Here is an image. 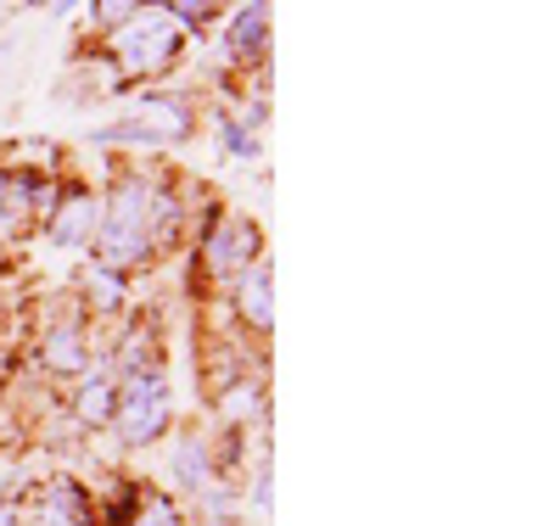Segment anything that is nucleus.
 Here are the masks:
<instances>
[{"label":"nucleus","mask_w":560,"mask_h":526,"mask_svg":"<svg viewBox=\"0 0 560 526\" xmlns=\"http://www.w3.org/2000/svg\"><path fill=\"white\" fill-rule=\"evenodd\" d=\"M90 247H96L102 269H113V274L147 258V247H152V185L147 179L118 174L113 197L102 208V224H96V242H90Z\"/></svg>","instance_id":"f257e3e1"},{"label":"nucleus","mask_w":560,"mask_h":526,"mask_svg":"<svg viewBox=\"0 0 560 526\" xmlns=\"http://www.w3.org/2000/svg\"><path fill=\"white\" fill-rule=\"evenodd\" d=\"M118 68L124 73H163L179 57V23L168 17V7H135V17L118 34Z\"/></svg>","instance_id":"f03ea898"},{"label":"nucleus","mask_w":560,"mask_h":526,"mask_svg":"<svg viewBox=\"0 0 560 526\" xmlns=\"http://www.w3.org/2000/svg\"><path fill=\"white\" fill-rule=\"evenodd\" d=\"M113 425H118V437L135 443V448H147V443L163 437V425H168V387H163L158 370H135L118 387Z\"/></svg>","instance_id":"7ed1b4c3"},{"label":"nucleus","mask_w":560,"mask_h":526,"mask_svg":"<svg viewBox=\"0 0 560 526\" xmlns=\"http://www.w3.org/2000/svg\"><path fill=\"white\" fill-rule=\"evenodd\" d=\"M96 224H102V202L90 197L84 185L62 190V202H51V213H45V242L73 253V247H90L96 242Z\"/></svg>","instance_id":"20e7f679"},{"label":"nucleus","mask_w":560,"mask_h":526,"mask_svg":"<svg viewBox=\"0 0 560 526\" xmlns=\"http://www.w3.org/2000/svg\"><path fill=\"white\" fill-rule=\"evenodd\" d=\"M258 264V224L253 219H224L213 235H208V247H202V269L213 280H236Z\"/></svg>","instance_id":"39448f33"},{"label":"nucleus","mask_w":560,"mask_h":526,"mask_svg":"<svg viewBox=\"0 0 560 526\" xmlns=\"http://www.w3.org/2000/svg\"><path fill=\"white\" fill-rule=\"evenodd\" d=\"M113 135L118 140H163V147H168V140L191 135V113H185V102H168V95H163V102H140Z\"/></svg>","instance_id":"423d86ee"},{"label":"nucleus","mask_w":560,"mask_h":526,"mask_svg":"<svg viewBox=\"0 0 560 526\" xmlns=\"http://www.w3.org/2000/svg\"><path fill=\"white\" fill-rule=\"evenodd\" d=\"M236 314H242V325L247 330H269V319H275V274H269V264H253L247 274H242V285H236Z\"/></svg>","instance_id":"0eeeda50"},{"label":"nucleus","mask_w":560,"mask_h":526,"mask_svg":"<svg viewBox=\"0 0 560 526\" xmlns=\"http://www.w3.org/2000/svg\"><path fill=\"white\" fill-rule=\"evenodd\" d=\"M39 526H96V504L73 482H51L39 499Z\"/></svg>","instance_id":"6e6552de"},{"label":"nucleus","mask_w":560,"mask_h":526,"mask_svg":"<svg viewBox=\"0 0 560 526\" xmlns=\"http://www.w3.org/2000/svg\"><path fill=\"white\" fill-rule=\"evenodd\" d=\"M113 409H118V387L107 375H84L79 393H73V414L84 425H113Z\"/></svg>","instance_id":"1a4fd4ad"},{"label":"nucleus","mask_w":560,"mask_h":526,"mask_svg":"<svg viewBox=\"0 0 560 526\" xmlns=\"http://www.w3.org/2000/svg\"><path fill=\"white\" fill-rule=\"evenodd\" d=\"M39 359H45V370H62V375L84 370L90 348H84V337H79V325H62V330H51V337L39 342Z\"/></svg>","instance_id":"9d476101"},{"label":"nucleus","mask_w":560,"mask_h":526,"mask_svg":"<svg viewBox=\"0 0 560 526\" xmlns=\"http://www.w3.org/2000/svg\"><path fill=\"white\" fill-rule=\"evenodd\" d=\"M264 39H269V12L264 7L236 12V23H230V51H236L242 62H258L264 57Z\"/></svg>","instance_id":"9b49d317"},{"label":"nucleus","mask_w":560,"mask_h":526,"mask_svg":"<svg viewBox=\"0 0 560 526\" xmlns=\"http://www.w3.org/2000/svg\"><path fill=\"white\" fill-rule=\"evenodd\" d=\"M118 526H185V515L163 493H135V504L118 515Z\"/></svg>","instance_id":"f8f14e48"},{"label":"nucleus","mask_w":560,"mask_h":526,"mask_svg":"<svg viewBox=\"0 0 560 526\" xmlns=\"http://www.w3.org/2000/svg\"><path fill=\"white\" fill-rule=\"evenodd\" d=\"M174 470H179V488H208V459H202V448L191 443V437H185L179 443V454H174Z\"/></svg>","instance_id":"ddd939ff"},{"label":"nucleus","mask_w":560,"mask_h":526,"mask_svg":"<svg viewBox=\"0 0 560 526\" xmlns=\"http://www.w3.org/2000/svg\"><path fill=\"white\" fill-rule=\"evenodd\" d=\"M96 292V308H118L124 303V280L113 269H96V274H84V297Z\"/></svg>","instance_id":"4468645a"},{"label":"nucleus","mask_w":560,"mask_h":526,"mask_svg":"<svg viewBox=\"0 0 560 526\" xmlns=\"http://www.w3.org/2000/svg\"><path fill=\"white\" fill-rule=\"evenodd\" d=\"M96 17H102V23L113 28L118 17H135V7H129V0H113V7H96Z\"/></svg>","instance_id":"2eb2a0df"},{"label":"nucleus","mask_w":560,"mask_h":526,"mask_svg":"<svg viewBox=\"0 0 560 526\" xmlns=\"http://www.w3.org/2000/svg\"><path fill=\"white\" fill-rule=\"evenodd\" d=\"M0 526H23L18 521V504H0Z\"/></svg>","instance_id":"dca6fc26"},{"label":"nucleus","mask_w":560,"mask_h":526,"mask_svg":"<svg viewBox=\"0 0 560 526\" xmlns=\"http://www.w3.org/2000/svg\"><path fill=\"white\" fill-rule=\"evenodd\" d=\"M208 526H230V521H224V515H213V521H208Z\"/></svg>","instance_id":"f3484780"}]
</instances>
